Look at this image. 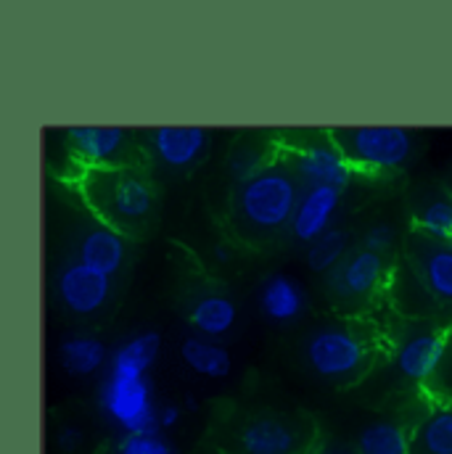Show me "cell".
I'll list each match as a JSON object with an SVG mask.
<instances>
[{"label": "cell", "instance_id": "obj_30", "mask_svg": "<svg viewBox=\"0 0 452 454\" xmlns=\"http://www.w3.org/2000/svg\"><path fill=\"white\" fill-rule=\"evenodd\" d=\"M215 254H218V262H227L230 259V251L226 246H215Z\"/></svg>", "mask_w": 452, "mask_h": 454}, {"label": "cell", "instance_id": "obj_9", "mask_svg": "<svg viewBox=\"0 0 452 454\" xmlns=\"http://www.w3.org/2000/svg\"><path fill=\"white\" fill-rule=\"evenodd\" d=\"M408 259L421 288L434 301L452 307V240L413 230L408 240Z\"/></svg>", "mask_w": 452, "mask_h": 454}, {"label": "cell", "instance_id": "obj_29", "mask_svg": "<svg viewBox=\"0 0 452 454\" xmlns=\"http://www.w3.org/2000/svg\"><path fill=\"white\" fill-rule=\"evenodd\" d=\"M315 454H360V452L354 450V444H346V442H323Z\"/></svg>", "mask_w": 452, "mask_h": 454}, {"label": "cell", "instance_id": "obj_11", "mask_svg": "<svg viewBox=\"0 0 452 454\" xmlns=\"http://www.w3.org/2000/svg\"><path fill=\"white\" fill-rule=\"evenodd\" d=\"M386 280V256L354 248L329 275V291L337 301H368Z\"/></svg>", "mask_w": 452, "mask_h": 454}, {"label": "cell", "instance_id": "obj_14", "mask_svg": "<svg viewBox=\"0 0 452 454\" xmlns=\"http://www.w3.org/2000/svg\"><path fill=\"white\" fill-rule=\"evenodd\" d=\"M341 193L337 188H326V185H315V188H305L302 199H299V207H297V215L291 220V235L310 246L315 243L321 235H326L331 230L334 223V215L341 204Z\"/></svg>", "mask_w": 452, "mask_h": 454}, {"label": "cell", "instance_id": "obj_27", "mask_svg": "<svg viewBox=\"0 0 452 454\" xmlns=\"http://www.w3.org/2000/svg\"><path fill=\"white\" fill-rule=\"evenodd\" d=\"M83 439H85V434L77 426H61L59 434H56V444H59V450L64 454L77 452L80 444H83Z\"/></svg>", "mask_w": 452, "mask_h": 454}, {"label": "cell", "instance_id": "obj_10", "mask_svg": "<svg viewBox=\"0 0 452 454\" xmlns=\"http://www.w3.org/2000/svg\"><path fill=\"white\" fill-rule=\"evenodd\" d=\"M56 299L75 315H96L112 299V278L77 262L75 256L64 262L53 280Z\"/></svg>", "mask_w": 452, "mask_h": 454}, {"label": "cell", "instance_id": "obj_13", "mask_svg": "<svg viewBox=\"0 0 452 454\" xmlns=\"http://www.w3.org/2000/svg\"><path fill=\"white\" fill-rule=\"evenodd\" d=\"M75 259L114 278L127 262V240L101 220H85L75 232Z\"/></svg>", "mask_w": 452, "mask_h": 454}, {"label": "cell", "instance_id": "obj_22", "mask_svg": "<svg viewBox=\"0 0 452 454\" xmlns=\"http://www.w3.org/2000/svg\"><path fill=\"white\" fill-rule=\"evenodd\" d=\"M159 354H162V333L159 331H140L114 348L109 364L124 367V370H138V372H151Z\"/></svg>", "mask_w": 452, "mask_h": 454}, {"label": "cell", "instance_id": "obj_6", "mask_svg": "<svg viewBox=\"0 0 452 454\" xmlns=\"http://www.w3.org/2000/svg\"><path fill=\"white\" fill-rule=\"evenodd\" d=\"M354 172H392L410 161L413 135L402 127H339L331 132Z\"/></svg>", "mask_w": 452, "mask_h": 454}, {"label": "cell", "instance_id": "obj_26", "mask_svg": "<svg viewBox=\"0 0 452 454\" xmlns=\"http://www.w3.org/2000/svg\"><path fill=\"white\" fill-rule=\"evenodd\" d=\"M394 243H397V230L392 225H386V223L370 225L365 230V235H362V248H368L373 254H381V256L392 254Z\"/></svg>", "mask_w": 452, "mask_h": 454}, {"label": "cell", "instance_id": "obj_12", "mask_svg": "<svg viewBox=\"0 0 452 454\" xmlns=\"http://www.w3.org/2000/svg\"><path fill=\"white\" fill-rule=\"evenodd\" d=\"M448 346H450V336L440 328L416 331L400 343L394 354V367L405 380L426 386L440 372L448 356Z\"/></svg>", "mask_w": 452, "mask_h": 454}, {"label": "cell", "instance_id": "obj_3", "mask_svg": "<svg viewBox=\"0 0 452 454\" xmlns=\"http://www.w3.org/2000/svg\"><path fill=\"white\" fill-rule=\"evenodd\" d=\"M321 428L305 412H249L230 420L220 439V454H315Z\"/></svg>", "mask_w": 452, "mask_h": 454}, {"label": "cell", "instance_id": "obj_28", "mask_svg": "<svg viewBox=\"0 0 452 454\" xmlns=\"http://www.w3.org/2000/svg\"><path fill=\"white\" fill-rule=\"evenodd\" d=\"M180 415H183V410H180V404H162L159 407V428L162 431H170V428H175L178 423H180Z\"/></svg>", "mask_w": 452, "mask_h": 454}, {"label": "cell", "instance_id": "obj_16", "mask_svg": "<svg viewBox=\"0 0 452 454\" xmlns=\"http://www.w3.org/2000/svg\"><path fill=\"white\" fill-rule=\"evenodd\" d=\"M148 143L162 164L172 169H186L204 156L210 145V132L204 127H156L148 135Z\"/></svg>", "mask_w": 452, "mask_h": 454}, {"label": "cell", "instance_id": "obj_1", "mask_svg": "<svg viewBox=\"0 0 452 454\" xmlns=\"http://www.w3.org/2000/svg\"><path fill=\"white\" fill-rule=\"evenodd\" d=\"M305 188L291 169L286 153H278L267 167L238 183L230 220L241 238L265 240L291 227Z\"/></svg>", "mask_w": 452, "mask_h": 454}, {"label": "cell", "instance_id": "obj_18", "mask_svg": "<svg viewBox=\"0 0 452 454\" xmlns=\"http://www.w3.org/2000/svg\"><path fill=\"white\" fill-rule=\"evenodd\" d=\"M59 359L67 375L72 378H91L101 370L109 367V348L107 343L93 336V333H72L61 340L59 346Z\"/></svg>", "mask_w": 452, "mask_h": 454}, {"label": "cell", "instance_id": "obj_20", "mask_svg": "<svg viewBox=\"0 0 452 454\" xmlns=\"http://www.w3.org/2000/svg\"><path fill=\"white\" fill-rule=\"evenodd\" d=\"M180 359L191 372L202 378L223 380L233 372V356L226 346L215 339L196 336V333L180 340Z\"/></svg>", "mask_w": 452, "mask_h": 454}, {"label": "cell", "instance_id": "obj_31", "mask_svg": "<svg viewBox=\"0 0 452 454\" xmlns=\"http://www.w3.org/2000/svg\"><path fill=\"white\" fill-rule=\"evenodd\" d=\"M186 407H188V410H194V412L199 410V402H196V396H194V394H186Z\"/></svg>", "mask_w": 452, "mask_h": 454}, {"label": "cell", "instance_id": "obj_21", "mask_svg": "<svg viewBox=\"0 0 452 454\" xmlns=\"http://www.w3.org/2000/svg\"><path fill=\"white\" fill-rule=\"evenodd\" d=\"M235 323H238V307L230 296H223V294L202 296L188 312V325L196 331V336H204V339L227 336Z\"/></svg>", "mask_w": 452, "mask_h": 454}, {"label": "cell", "instance_id": "obj_4", "mask_svg": "<svg viewBox=\"0 0 452 454\" xmlns=\"http://www.w3.org/2000/svg\"><path fill=\"white\" fill-rule=\"evenodd\" d=\"M376 356V336L365 323H329L315 328L305 340L310 370L334 386H352L370 370Z\"/></svg>", "mask_w": 452, "mask_h": 454}, {"label": "cell", "instance_id": "obj_7", "mask_svg": "<svg viewBox=\"0 0 452 454\" xmlns=\"http://www.w3.org/2000/svg\"><path fill=\"white\" fill-rule=\"evenodd\" d=\"M67 143L72 153L91 167H138L143 161L135 132L122 127H69Z\"/></svg>", "mask_w": 452, "mask_h": 454}, {"label": "cell", "instance_id": "obj_15", "mask_svg": "<svg viewBox=\"0 0 452 454\" xmlns=\"http://www.w3.org/2000/svg\"><path fill=\"white\" fill-rule=\"evenodd\" d=\"M410 454H452L450 399H429L413 415Z\"/></svg>", "mask_w": 452, "mask_h": 454}, {"label": "cell", "instance_id": "obj_24", "mask_svg": "<svg viewBox=\"0 0 452 454\" xmlns=\"http://www.w3.org/2000/svg\"><path fill=\"white\" fill-rule=\"evenodd\" d=\"M416 230L432 238L452 240V196L429 199L416 215Z\"/></svg>", "mask_w": 452, "mask_h": 454}, {"label": "cell", "instance_id": "obj_25", "mask_svg": "<svg viewBox=\"0 0 452 454\" xmlns=\"http://www.w3.org/2000/svg\"><path fill=\"white\" fill-rule=\"evenodd\" d=\"M114 454H178L164 434H124L116 439Z\"/></svg>", "mask_w": 452, "mask_h": 454}, {"label": "cell", "instance_id": "obj_19", "mask_svg": "<svg viewBox=\"0 0 452 454\" xmlns=\"http://www.w3.org/2000/svg\"><path fill=\"white\" fill-rule=\"evenodd\" d=\"M413 418H378L370 420L354 442L360 454H410Z\"/></svg>", "mask_w": 452, "mask_h": 454}, {"label": "cell", "instance_id": "obj_2", "mask_svg": "<svg viewBox=\"0 0 452 454\" xmlns=\"http://www.w3.org/2000/svg\"><path fill=\"white\" fill-rule=\"evenodd\" d=\"M80 191L88 212L122 235L140 238L156 215V191L140 167L83 169Z\"/></svg>", "mask_w": 452, "mask_h": 454}, {"label": "cell", "instance_id": "obj_5", "mask_svg": "<svg viewBox=\"0 0 452 454\" xmlns=\"http://www.w3.org/2000/svg\"><path fill=\"white\" fill-rule=\"evenodd\" d=\"M99 410L119 434H162L151 372L109 364L99 386Z\"/></svg>", "mask_w": 452, "mask_h": 454}, {"label": "cell", "instance_id": "obj_8", "mask_svg": "<svg viewBox=\"0 0 452 454\" xmlns=\"http://www.w3.org/2000/svg\"><path fill=\"white\" fill-rule=\"evenodd\" d=\"M291 169L297 172L302 188H315V185H326V188H337L344 191L352 180H354V167L344 159L337 143L329 137L321 140H307L299 143L289 151H283Z\"/></svg>", "mask_w": 452, "mask_h": 454}, {"label": "cell", "instance_id": "obj_17", "mask_svg": "<svg viewBox=\"0 0 452 454\" xmlns=\"http://www.w3.org/2000/svg\"><path fill=\"white\" fill-rule=\"evenodd\" d=\"M307 307V294L299 280L286 272L267 275L259 288V309L275 325H289L302 317Z\"/></svg>", "mask_w": 452, "mask_h": 454}, {"label": "cell", "instance_id": "obj_23", "mask_svg": "<svg viewBox=\"0 0 452 454\" xmlns=\"http://www.w3.org/2000/svg\"><path fill=\"white\" fill-rule=\"evenodd\" d=\"M349 256V232L344 227H331L315 243L307 246V267L318 275L334 272Z\"/></svg>", "mask_w": 452, "mask_h": 454}]
</instances>
